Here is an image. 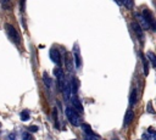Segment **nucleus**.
Instances as JSON below:
<instances>
[{
  "instance_id": "obj_2",
  "label": "nucleus",
  "mask_w": 156,
  "mask_h": 140,
  "mask_svg": "<svg viewBox=\"0 0 156 140\" xmlns=\"http://www.w3.org/2000/svg\"><path fill=\"white\" fill-rule=\"evenodd\" d=\"M5 29H6V33H7L9 38H10L15 44H20L21 39H20V35H18L17 30L13 28V26H12V24L6 23V24H5Z\"/></svg>"
},
{
  "instance_id": "obj_16",
  "label": "nucleus",
  "mask_w": 156,
  "mask_h": 140,
  "mask_svg": "<svg viewBox=\"0 0 156 140\" xmlns=\"http://www.w3.org/2000/svg\"><path fill=\"white\" fill-rule=\"evenodd\" d=\"M1 6L5 10H9L11 7V0H1Z\"/></svg>"
},
{
  "instance_id": "obj_27",
  "label": "nucleus",
  "mask_w": 156,
  "mask_h": 140,
  "mask_svg": "<svg viewBox=\"0 0 156 140\" xmlns=\"http://www.w3.org/2000/svg\"><path fill=\"white\" fill-rule=\"evenodd\" d=\"M116 140H117V139H116Z\"/></svg>"
},
{
  "instance_id": "obj_28",
  "label": "nucleus",
  "mask_w": 156,
  "mask_h": 140,
  "mask_svg": "<svg viewBox=\"0 0 156 140\" xmlns=\"http://www.w3.org/2000/svg\"><path fill=\"white\" fill-rule=\"evenodd\" d=\"M73 140H74V139H73Z\"/></svg>"
},
{
  "instance_id": "obj_15",
  "label": "nucleus",
  "mask_w": 156,
  "mask_h": 140,
  "mask_svg": "<svg viewBox=\"0 0 156 140\" xmlns=\"http://www.w3.org/2000/svg\"><path fill=\"white\" fill-rule=\"evenodd\" d=\"M43 80H44V83H45V85H46L48 88H51V79L48 77L46 73L43 74Z\"/></svg>"
},
{
  "instance_id": "obj_9",
  "label": "nucleus",
  "mask_w": 156,
  "mask_h": 140,
  "mask_svg": "<svg viewBox=\"0 0 156 140\" xmlns=\"http://www.w3.org/2000/svg\"><path fill=\"white\" fill-rule=\"evenodd\" d=\"M72 103H73V106H74V108H76L77 112H78V111H79V112H83V106H82L79 99H78L76 95H73V97H72Z\"/></svg>"
},
{
  "instance_id": "obj_3",
  "label": "nucleus",
  "mask_w": 156,
  "mask_h": 140,
  "mask_svg": "<svg viewBox=\"0 0 156 140\" xmlns=\"http://www.w3.org/2000/svg\"><path fill=\"white\" fill-rule=\"evenodd\" d=\"M54 74H55V77L57 78L58 88H60V90L62 91L63 85H65V82H66V79H65V74H63V71L61 69V67H55V69H54Z\"/></svg>"
},
{
  "instance_id": "obj_11",
  "label": "nucleus",
  "mask_w": 156,
  "mask_h": 140,
  "mask_svg": "<svg viewBox=\"0 0 156 140\" xmlns=\"http://www.w3.org/2000/svg\"><path fill=\"white\" fill-rule=\"evenodd\" d=\"M133 118H134V112H133L132 110L127 111V113H126V116H124V125L130 124L132 121H133Z\"/></svg>"
},
{
  "instance_id": "obj_25",
  "label": "nucleus",
  "mask_w": 156,
  "mask_h": 140,
  "mask_svg": "<svg viewBox=\"0 0 156 140\" xmlns=\"http://www.w3.org/2000/svg\"><path fill=\"white\" fill-rule=\"evenodd\" d=\"M37 130H38V127H35V125L29 127V131H37Z\"/></svg>"
},
{
  "instance_id": "obj_18",
  "label": "nucleus",
  "mask_w": 156,
  "mask_h": 140,
  "mask_svg": "<svg viewBox=\"0 0 156 140\" xmlns=\"http://www.w3.org/2000/svg\"><path fill=\"white\" fill-rule=\"evenodd\" d=\"M147 57L150 58L151 65H152V66H155V65H156V60H155V55H154V52H152V51H147Z\"/></svg>"
},
{
  "instance_id": "obj_10",
  "label": "nucleus",
  "mask_w": 156,
  "mask_h": 140,
  "mask_svg": "<svg viewBox=\"0 0 156 140\" xmlns=\"http://www.w3.org/2000/svg\"><path fill=\"white\" fill-rule=\"evenodd\" d=\"M141 138H143V140H156V135H155L152 128H149V133H144Z\"/></svg>"
},
{
  "instance_id": "obj_23",
  "label": "nucleus",
  "mask_w": 156,
  "mask_h": 140,
  "mask_svg": "<svg viewBox=\"0 0 156 140\" xmlns=\"http://www.w3.org/2000/svg\"><path fill=\"white\" fill-rule=\"evenodd\" d=\"M52 116H54V121H55V123H56V128H57L58 124H57V111H56V108H54V111H52Z\"/></svg>"
},
{
  "instance_id": "obj_4",
  "label": "nucleus",
  "mask_w": 156,
  "mask_h": 140,
  "mask_svg": "<svg viewBox=\"0 0 156 140\" xmlns=\"http://www.w3.org/2000/svg\"><path fill=\"white\" fill-rule=\"evenodd\" d=\"M49 56H50L51 61L55 62V63L57 65V67L61 66V54H60L58 49H56V47H51V49H50V52H49Z\"/></svg>"
},
{
  "instance_id": "obj_21",
  "label": "nucleus",
  "mask_w": 156,
  "mask_h": 140,
  "mask_svg": "<svg viewBox=\"0 0 156 140\" xmlns=\"http://www.w3.org/2000/svg\"><path fill=\"white\" fill-rule=\"evenodd\" d=\"M22 140H33V138L29 133H23L22 134Z\"/></svg>"
},
{
  "instance_id": "obj_17",
  "label": "nucleus",
  "mask_w": 156,
  "mask_h": 140,
  "mask_svg": "<svg viewBox=\"0 0 156 140\" xmlns=\"http://www.w3.org/2000/svg\"><path fill=\"white\" fill-rule=\"evenodd\" d=\"M21 119H22V121H28V119H29V111H28V110L22 111V113H21Z\"/></svg>"
},
{
  "instance_id": "obj_24",
  "label": "nucleus",
  "mask_w": 156,
  "mask_h": 140,
  "mask_svg": "<svg viewBox=\"0 0 156 140\" xmlns=\"http://www.w3.org/2000/svg\"><path fill=\"white\" fill-rule=\"evenodd\" d=\"M24 4H26V0H21V4H20V6H21V11H22V12L24 11Z\"/></svg>"
},
{
  "instance_id": "obj_1",
  "label": "nucleus",
  "mask_w": 156,
  "mask_h": 140,
  "mask_svg": "<svg viewBox=\"0 0 156 140\" xmlns=\"http://www.w3.org/2000/svg\"><path fill=\"white\" fill-rule=\"evenodd\" d=\"M65 113H66V117L68 118V121H69V123H71L72 125L78 127V125L82 124V119H80L78 112H77L74 108H72V107H66Z\"/></svg>"
},
{
  "instance_id": "obj_5",
  "label": "nucleus",
  "mask_w": 156,
  "mask_h": 140,
  "mask_svg": "<svg viewBox=\"0 0 156 140\" xmlns=\"http://www.w3.org/2000/svg\"><path fill=\"white\" fill-rule=\"evenodd\" d=\"M144 18H145V21L149 23V26H150V28H152L154 30H155V18H154V15H152V12L150 11V10H147V9H144L143 10V15H141Z\"/></svg>"
},
{
  "instance_id": "obj_13",
  "label": "nucleus",
  "mask_w": 156,
  "mask_h": 140,
  "mask_svg": "<svg viewBox=\"0 0 156 140\" xmlns=\"http://www.w3.org/2000/svg\"><path fill=\"white\" fill-rule=\"evenodd\" d=\"M136 100H138V90L134 89V90L132 91V94H130V97H129V102H130V105H132V106L135 105V103H136Z\"/></svg>"
},
{
  "instance_id": "obj_7",
  "label": "nucleus",
  "mask_w": 156,
  "mask_h": 140,
  "mask_svg": "<svg viewBox=\"0 0 156 140\" xmlns=\"http://www.w3.org/2000/svg\"><path fill=\"white\" fill-rule=\"evenodd\" d=\"M62 93H63V99H65V101H68V100L71 99V94H72V89H71V83H69V82H65Z\"/></svg>"
},
{
  "instance_id": "obj_20",
  "label": "nucleus",
  "mask_w": 156,
  "mask_h": 140,
  "mask_svg": "<svg viewBox=\"0 0 156 140\" xmlns=\"http://www.w3.org/2000/svg\"><path fill=\"white\" fill-rule=\"evenodd\" d=\"M82 127H83V130L88 134V135H90V134H93V130H91V128L88 125V124H82Z\"/></svg>"
},
{
  "instance_id": "obj_6",
  "label": "nucleus",
  "mask_w": 156,
  "mask_h": 140,
  "mask_svg": "<svg viewBox=\"0 0 156 140\" xmlns=\"http://www.w3.org/2000/svg\"><path fill=\"white\" fill-rule=\"evenodd\" d=\"M73 57H74L76 68H80L82 67V57H80V51H79L78 44H74V46H73Z\"/></svg>"
},
{
  "instance_id": "obj_14",
  "label": "nucleus",
  "mask_w": 156,
  "mask_h": 140,
  "mask_svg": "<svg viewBox=\"0 0 156 140\" xmlns=\"http://www.w3.org/2000/svg\"><path fill=\"white\" fill-rule=\"evenodd\" d=\"M119 1H121V4H122L124 7H127L128 10H132L133 6H134V1H133V0H119Z\"/></svg>"
},
{
  "instance_id": "obj_12",
  "label": "nucleus",
  "mask_w": 156,
  "mask_h": 140,
  "mask_svg": "<svg viewBox=\"0 0 156 140\" xmlns=\"http://www.w3.org/2000/svg\"><path fill=\"white\" fill-rule=\"evenodd\" d=\"M66 67L69 72L73 71V63H72V57H71V54H66Z\"/></svg>"
},
{
  "instance_id": "obj_19",
  "label": "nucleus",
  "mask_w": 156,
  "mask_h": 140,
  "mask_svg": "<svg viewBox=\"0 0 156 140\" xmlns=\"http://www.w3.org/2000/svg\"><path fill=\"white\" fill-rule=\"evenodd\" d=\"M141 58H143V63H144V73H145V75H147V73H149V67H147V61L145 60V56H143Z\"/></svg>"
},
{
  "instance_id": "obj_8",
  "label": "nucleus",
  "mask_w": 156,
  "mask_h": 140,
  "mask_svg": "<svg viewBox=\"0 0 156 140\" xmlns=\"http://www.w3.org/2000/svg\"><path fill=\"white\" fill-rule=\"evenodd\" d=\"M132 28H133V30L136 33V35H138V38L140 39V41H143V40H144V32H143V28H141L136 22H132Z\"/></svg>"
},
{
  "instance_id": "obj_22",
  "label": "nucleus",
  "mask_w": 156,
  "mask_h": 140,
  "mask_svg": "<svg viewBox=\"0 0 156 140\" xmlns=\"http://www.w3.org/2000/svg\"><path fill=\"white\" fill-rule=\"evenodd\" d=\"M84 140H99V138H98V136H95L94 134H90V135H87Z\"/></svg>"
},
{
  "instance_id": "obj_26",
  "label": "nucleus",
  "mask_w": 156,
  "mask_h": 140,
  "mask_svg": "<svg viewBox=\"0 0 156 140\" xmlns=\"http://www.w3.org/2000/svg\"><path fill=\"white\" fill-rule=\"evenodd\" d=\"M9 139H11V140H16V138H15V134H11V135H9Z\"/></svg>"
}]
</instances>
